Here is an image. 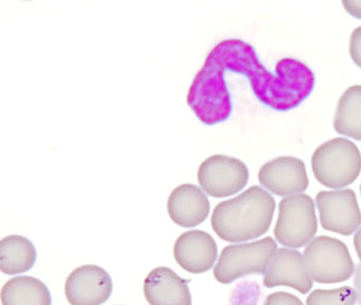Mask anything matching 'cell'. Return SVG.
I'll use <instances>...</instances> for the list:
<instances>
[{"instance_id": "1", "label": "cell", "mask_w": 361, "mask_h": 305, "mask_svg": "<svg viewBox=\"0 0 361 305\" xmlns=\"http://www.w3.org/2000/svg\"><path fill=\"white\" fill-rule=\"evenodd\" d=\"M206 59L224 71L246 76L255 97L276 112H288L301 105L316 84L314 72L303 61L285 57L270 71L259 61L255 47L238 38L221 40Z\"/></svg>"}, {"instance_id": "2", "label": "cell", "mask_w": 361, "mask_h": 305, "mask_svg": "<svg viewBox=\"0 0 361 305\" xmlns=\"http://www.w3.org/2000/svg\"><path fill=\"white\" fill-rule=\"evenodd\" d=\"M274 211L276 201L271 194L261 186H252L242 194L216 205L211 217V226L223 241H251L269 230Z\"/></svg>"}, {"instance_id": "3", "label": "cell", "mask_w": 361, "mask_h": 305, "mask_svg": "<svg viewBox=\"0 0 361 305\" xmlns=\"http://www.w3.org/2000/svg\"><path fill=\"white\" fill-rule=\"evenodd\" d=\"M312 169L319 184L340 190L356 181L361 172V154L356 144L345 138H334L316 148Z\"/></svg>"}, {"instance_id": "4", "label": "cell", "mask_w": 361, "mask_h": 305, "mask_svg": "<svg viewBox=\"0 0 361 305\" xmlns=\"http://www.w3.org/2000/svg\"><path fill=\"white\" fill-rule=\"evenodd\" d=\"M278 251V245L267 237L251 243L226 246L215 265L214 277L230 284L249 275H264Z\"/></svg>"}, {"instance_id": "5", "label": "cell", "mask_w": 361, "mask_h": 305, "mask_svg": "<svg viewBox=\"0 0 361 305\" xmlns=\"http://www.w3.org/2000/svg\"><path fill=\"white\" fill-rule=\"evenodd\" d=\"M303 258L308 275L317 283H341L355 273L348 246L335 237L320 235L312 239L304 250Z\"/></svg>"}, {"instance_id": "6", "label": "cell", "mask_w": 361, "mask_h": 305, "mask_svg": "<svg viewBox=\"0 0 361 305\" xmlns=\"http://www.w3.org/2000/svg\"><path fill=\"white\" fill-rule=\"evenodd\" d=\"M317 231L318 218L312 197L298 194L280 201L274 233L281 245L290 249L304 247L314 239Z\"/></svg>"}, {"instance_id": "7", "label": "cell", "mask_w": 361, "mask_h": 305, "mask_svg": "<svg viewBox=\"0 0 361 305\" xmlns=\"http://www.w3.org/2000/svg\"><path fill=\"white\" fill-rule=\"evenodd\" d=\"M248 179V167L235 157L213 155L198 167L200 188L215 198L238 194L247 186Z\"/></svg>"}, {"instance_id": "8", "label": "cell", "mask_w": 361, "mask_h": 305, "mask_svg": "<svg viewBox=\"0 0 361 305\" xmlns=\"http://www.w3.org/2000/svg\"><path fill=\"white\" fill-rule=\"evenodd\" d=\"M316 205L324 230L348 237L360 228V208L352 189L320 191L316 196Z\"/></svg>"}, {"instance_id": "9", "label": "cell", "mask_w": 361, "mask_h": 305, "mask_svg": "<svg viewBox=\"0 0 361 305\" xmlns=\"http://www.w3.org/2000/svg\"><path fill=\"white\" fill-rule=\"evenodd\" d=\"M259 184L276 196L302 194L310 186L305 163L293 156H281L262 165L257 174Z\"/></svg>"}, {"instance_id": "10", "label": "cell", "mask_w": 361, "mask_h": 305, "mask_svg": "<svg viewBox=\"0 0 361 305\" xmlns=\"http://www.w3.org/2000/svg\"><path fill=\"white\" fill-rule=\"evenodd\" d=\"M111 294V275L97 265L78 267L65 283V296L71 305H102Z\"/></svg>"}, {"instance_id": "11", "label": "cell", "mask_w": 361, "mask_h": 305, "mask_svg": "<svg viewBox=\"0 0 361 305\" xmlns=\"http://www.w3.org/2000/svg\"><path fill=\"white\" fill-rule=\"evenodd\" d=\"M175 260L188 273H207L216 261V241L206 231L190 230L183 233L174 244Z\"/></svg>"}, {"instance_id": "12", "label": "cell", "mask_w": 361, "mask_h": 305, "mask_svg": "<svg viewBox=\"0 0 361 305\" xmlns=\"http://www.w3.org/2000/svg\"><path fill=\"white\" fill-rule=\"evenodd\" d=\"M264 285L267 288L288 286L306 294L312 288V280L304 264L303 254L290 248H281L264 273Z\"/></svg>"}, {"instance_id": "13", "label": "cell", "mask_w": 361, "mask_h": 305, "mask_svg": "<svg viewBox=\"0 0 361 305\" xmlns=\"http://www.w3.org/2000/svg\"><path fill=\"white\" fill-rule=\"evenodd\" d=\"M171 220L183 228H194L204 222L210 213V201L202 189L195 184L176 186L168 198Z\"/></svg>"}, {"instance_id": "14", "label": "cell", "mask_w": 361, "mask_h": 305, "mask_svg": "<svg viewBox=\"0 0 361 305\" xmlns=\"http://www.w3.org/2000/svg\"><path fill=\"white\" fill-rule=\"evenodd\" d=\"M143 292L149 305H192L187 280L169 267H157L145 277Z\"/></svg>"}, {"instance_id": "15", "label": "cell", "mask_w": 361, "mask_h": 305, "mask_svg": "<svg viewBox=\"0 0 361 305\" xmlns=\"http://www.w3.org/2000/svg\"><path fill=\"white\" fill-rule=\"evenodd\" d=\"M37 253L30 239L22 235H9L0 241V269L5 275H18L30 270Z\"/></svg>"}, {"instance_id": "16", "label": "cell", "mask_w": 361, "mask_h": 305, "mask_svg": "<svg viewBox=\"0 0 361 305\" xmlns=\"http://www.w3.org/2000/svg\"><path fill=\"white\" fill-rule=\"evenodd\" d=\"M3 305H52L47 286L37 277L20 275L9 280L1 289Z\"/></svg>"}, {"instance_id": "17", "label": "cell", "mask_w": 361, "mask_h": 305, "mask_svg": "<svg viewBox=\"0 0 361 305\" xmlns=\"http://www.w3.org/2000/svg\"><path fill=\"white\" fill-rule=\"evenodd\" d=\"M334 128L336 133L361 141V85L348 87L338 101Z\"/></svg>"}, {"instance_id": "18", "label": "cell", "mask_w": 361, "mask_h": 305, "mask_svg": "<svg viewBox=\"0 0 361 305\" xmlns=\"http://www.w3.org/2000/svg\"><path fill=\"white\" fill-rule=\"evenodd\" d=\"M356 302V292L350 286L335 289H314L306 298V305H354Z\"/></svg>"}, {"instance_id": "19", "label": "cell", "mask_w": 361, "mask_h": 305, "mask_svg": "<svg viewBox=\"0 0 361 305\" xmlns=\"http://www.w3.org/2000/svg\"><path fill=\"white\" fill-rule=\"evenodd\" d=\"M264 305H303L301 299L286 292H276L266 298Z\"/></svg>"}, {"instance_id": "20", "label": "cell", "mask_w": 361, "mask_h": 305, "mask_svg": "<svg viewBox=\"0 0 361 305\" xmlns=\"http://www.w3.org/2000/svg\"><path fill=\"white\" fill-rule=\"evenodd\" d=\"M350 56L355 65L361 69V27H357L350 34Z\"/></svg>"}, {"instance_id": "21", "label": "cell", "mask_w": 361, "mask_h": 305, "mask_svg": "<svg viewBox=\"0 0 361 305\" xmlns=\"http://www.w3.org/2000/svg\"><path fill=\"white\" fill-rule=\"evenodd\" d=\"M342 6L345 8L348 14L357 19H361V1H353V0H344Z\"/></svg>"}, {"instance_id": "22", "label": "cell", "mask_w": 361, "mask_h": 305, "mask_svg": "<svg viewBox=\"0 0 361 305\" xmlns=\"http://www.w3.org/2000/svg\"><path fill=\"white\" fill-rule=\"evenodd\" d=\"M354 286L357 294V302L361 304V264L357 265L355 270Z\"/></svg>"}, {"instance_id": "23", "label": "cell", "mask_w": 361, "mask_h": 305, "mask_svg": "<svg viewBox=\"0 0 361 305\" xmlns=\"http://www.w3.org/2000/svg\"><path fill=\"white\" fill-rule=\"evenodd\" d=\"M354 247L356 250L357 256H358L359 260L361 262V228L357 230L356 234L354 237Z\"/></svg>"}, {"instance_id": "24", "label": "cell", "mask_w": 361, "mask_h": 305, "mask_svg": "<svg viewBox=\"0 0 361 305\" xmlns=\"http://www.w3.org/2000/svg\"><path fill=\"white\" fill-rule=\"evenodd\" d=\"M360 194H361V184H360Z\"/></svg>"}]
</instances>
